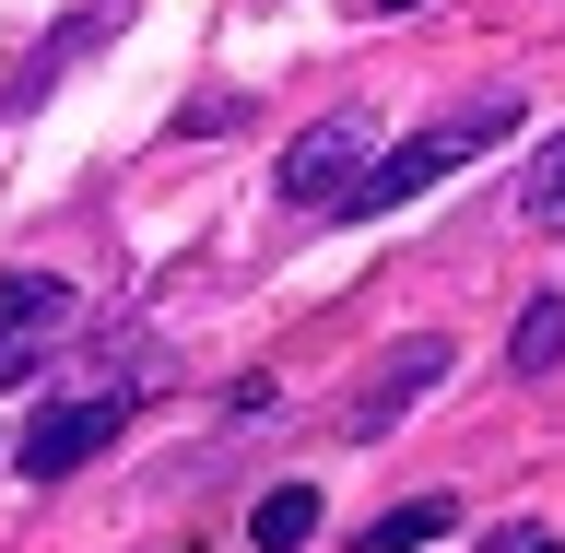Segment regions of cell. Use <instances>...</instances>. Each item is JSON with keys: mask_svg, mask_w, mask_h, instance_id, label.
Listing matches in <instances>:
<instances>
[{"mask_svg": "<svg viewBox=\"0 0 565 553\" xmlns=\"http://www.w3.org/2000/svg\"><path fill=\"white\" fill-rule=\"evenodd\" d=\"M0 330H12V342H47V330H71V283L12 272V283H0Z\"/></svg>", "mask_w": 565, "mask_h": 553, "instance_id": "cell-7", "label": "cell"}, {"mask_svg": "<svg viewBox=\"0 0 565 553\" xmlns=\"http://www.w3.org/2000/svg\"><path fill=\"white\" fill-rule=\"evenodd\" d=\"M519 553H565V542H554V530H519Z\"/></svg>", "mask_w": 565, "mask_h": 553, "instance_id": "cell-12", "label": "cell"}, {"mask_svg": "<svg viewBox=\"0 0 565 553\" xmlns=\"http://www.w3.org/2000/svg\"><path fill=\"white\" fill-rule=\"evenodd\" d=\"M436 377H448V342H436V330H413V342H401V353H377V377L342 401V436H388V424L413 413Z\"/></svg>", "mask_w": 565, "mask_h": 553, "instance_id": "cell-4", "label": "cell"}, {"mask_svg": "<svg viewBox=\"0 0 565 553\" xmlns=\"http://www.w3.org/2000/svg\"><path fill=\"white\" fill-rule=\"evenodd\" d=\"M236 118H247L236 95H189V106H177V141H201V130H236Z\"/></svg>", "mask_w": 565, "mask_h": 553, "instance_id": "cell-11", "label": "cell"}, {"mask_svg": "<svg viewBox=\"0 0 565 553\" xmlns=\"http://www.w3.org/2000/svg\"><path fill=\"white\" fill-rule=\"evenodd\" d=\"M519 130V83H494V95H471V106H448V118H424L413 141H388V153H365V177H353V201H342V224H377V212H401V201H424L448 166H471V153H494V141Z\"/></svg>", "mask_w": 565, "mask_h": 553, "instance_id": "cell-1", "label": "cell"}, {"mask_svg": "<svg viewBox=\"0 0 565 553\" xmlns=\"http://www.w3.org/2000/svg\"><path fill=\"white\" fill-rule=\"evenodd\" d=\"M519 212H530V224H542V236H565V130L542 141V166L519 177Z\"/></svg>", "mask_w": 565, "mask_h": 553, "instance_id": "cell-10", "label": "cell"}, {"mask_svg": "<svg viewBox=\"0 0 565 553\" xmlns=\"http://www.w3.org/2000/svg\"><path fill=\"white\" fill-rule=\"evenodd\" d=\"M353 177H365V118H353V106H330V118H307V130H295V153H282V201L318 224V212L353 201Z\"/></svg>", "mask_w": 565, "mask_h": 553, "instance_id": "cell-3", "label": "cell"}, {"mask_svg": "<svg viewBox=\"0 0 565 553\" xmlns=\"http://www.w3.org/2000/svg\"><path fill=\"white\" fill-rule=\"evenodd\" d=\"M130 12H141V0H83V12H71V24L47 35V47H35L24 71H12V83H0V118H24V106H47V83H60V71L83 60V47H106V35L130 24Z\"/></svg>", "mask_w": 565, "mask_h": 553, "instance_id": "cell-5", "label": "cell"}, {"mask_svg": "<svg viewBox=\"0 0 565 553\" xmlns=\"http://www.w3.org/2000/svg\"><path fill=\"white\" fill-rule=\"evenodd\" d=\"M247 542L259 553H307L318 542V483H271L259 507H247Z\"/></svg>", "mask_w": 565, "mask_h": 553, "instance_id": "cell-6", "label": "cell"}, {"mask_svg": "<svg viewBox=\"0 0 565 553\" xmlns=\"http://www.w3.org/2000/svg\"><path fill=\"white\" fill-rule=\"evenodd\" d=\"M507 365H519V377H554V365H565V307H554V295H542V307H519V342H507Z\"/></svg>", "mask_w": 565, "mask_h": 553, "instance_id": "cell-9", "label": "cell"}, {"mask_svg": "<svg viewBox=\"0 0 565 553\" xmlns=\"http://www.w3.org/2000/svg\"><path fill=\"white\" fill-rule=\"evenodd\" d=\"M130 413H141L130 377H118V389H83V401H47V413L24 424V448H12V459H24V483H60V471H83L95 448H118V424H130Z\"/></svg>", "mask_w": 565, "mask_h": 553, "instance_id": "cell-2", "label": "cell"}, {"mask_svg": "<svg viewBox=\"0 0 565 553\" xmlns=\"http://www.w3.org/2000/svg\"><path fill=\"white\" fill-rule=\"evenodd\" d=\"M436 530H459V507L448 494H413V507H388V519L365 530V553H413V542H436Z\"/></svg>", "mask_w": 565, "mask_h": 553, "instance_id": "cell-8", "label": "cell"}, {"mask_svg": "<svg viewBox=\"0 0 565 553\" xmlns=\"http://www.w3.org/2000/svg\"><path fill=\"white\" fill-rule=\"evenodd\" d=\"M12 353H24V342H12V330H0V377H12Z\"/></svg>", "mask_w": 565, "mask_h": 553, "instance_id": "cell-13", "label": "cell"}]
</instances>
